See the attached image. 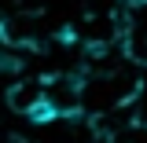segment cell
<instances>
[{
	"instance_id": "obj_2",
	"label": "cell",
	"mask_w": 147,
	"mask_h": 143,
	"mask_svg": "<svg viewBox=\"0 0 147 143\" xmlns=\"http://www.w3.org/2000/svg\"><path fill=\"white\" fill-rule=\"evenodd\" d=\"M0 40H4L7 48H26V44H33L37 40L33 15H26V11H7V15L0 18Z\"/></svg>"
},
{
	"instance_id": "obj_3",
	"label": "cell",
	"mask_w": 147,
	"mask_h": 143,
	"mask_svg": "<svg viewBox=\"0 0 147 143\" xmlns=\"http://www.w3.org/2000/svg\"><path fill=\"white\" fill-rule=\"evenodd\" d=\"M125 11H147V0H118Z\"/></svg>"
},
{
	"instance_id": "obj_1",
	"label": "cell",
	"mask_w": 147,
	"mask_h": 143,
	"mask_svg": "<svg viewBox=\"0 0 147 143\" xmlns=\"http://www.w3.org/2000/svg\"><path fill=\"white\" fill-rule=\"evenodd\" d=\"M40 99L48 103L55 121L85 114V73L81 70H59V73L40 77Z\"/></svg>"
}]
</instances>
